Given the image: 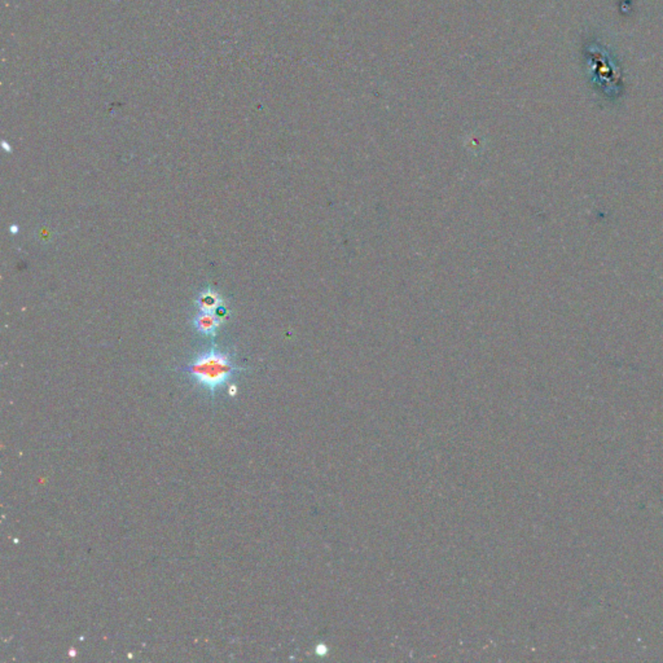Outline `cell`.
<instances>
[{
    "label": "cell",
    "instance_id": "1",
    "mask_svg": "<svg viewBox=\"0 0 663 663\" xmlns=\"http://www.w3.org/2000/svg\"><path fill=\"white\" fill-rule=\"evenodd\" d=\"M192 381L215 397L219 391L229 386V382L242 368L238 367L227 353L212 347L196 356L186 368Z\"/></svg>",
    "mask_w": 663,
    "mask_h": 663
},
{
    "label": "cell",
    "instance_id": "3",
    "mask_svg": "<svg viewBox=\"0 0 663 663\" xmlns=\"http://www.w3.org/2000/svg\"><path fill=\"white\" fill-rule=\"evenodd\" d=\"M221 305H222L221 298L212 290H206L199 297V306L201 312L218 314V308H221Z\"/></svg>",
    "mask_w": 663,
    "mask_h": 663
},
{
    "label": "cell",
    "instance_id": "2",
    "mask_svg": "<svg viewBox=\"0 0 663 663\" xmlns=\"http://www.w3.org/2000/svg\"><path fill=\"white\" fill-rule=\"evenodd\" d=\"M195 325L203 334H214L219 325V315L213 312H201L196 316Z\"/></svg>",
    "mask_w": 663,
    "mask_h": 663
}]
</instances>
